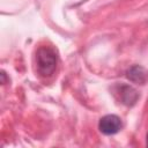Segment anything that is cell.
<instances>
[{"instance_id":"cell-2","label":"cell","mask_w":148,"mask_h":148,"mask_svg":"<svg viewBox=\"0 0 148 148\" xmlns=\"http://www.w3.org/2000/svg\"><path fill=\"white\" fill-rule=\"evenodd\" d=\"M98 128L103 134H106V135L116 134L121 128V120L116 114H106L101 118Z\"/></svg>"},{"instance_id":"cell-6","label":"cell","mask_w":148,"mask_h":148,"mask_svg":"<svg viewBox=\"0 0 148 148\" xmlns=\"http://www.w3.org/2000/svg\"><path fill=\"white\" fill-rule=\"evenodd\" d=\"M146 145H147V147H148V134H147V142H146Z\"/></svg>"},{"instance_id":"cell-1","label":"cell","mask_w":148,"mask_h":148,"mask_svg":"<svg viewBox=\"0 0 148 148\" xmlns=\"http://www.w3.org/2000/svg\"><path fill=\"white\" fill-rule=\"evenodd\" d=\"M36 60H37V69L38 73L46 77L51 76L57 67V54L53 49L49 46H42L37 50L36 54Z\"/></svg>"},{"instance_id":"cell-4","label":"cell","mask_w":148,"mask_h":148,"mask_svg":"<svg viewBox=\"0 0 148 148\" xmlns=\"http://www.w3.org/2000/svg\"><path fill=\"white\" fill-rule=\"evenodd\" d=\"M126 74H127V77H128L132 82L142 84V83L146 81V71H145L143 67H141V66H139V65L132 66V67L127 71Z\"/></svg>"},{"instance_id":"cell-3","label":"cell","mask_w":148,"mask_h":148,"mask_svg":"<svg viewBox=\"0 0 148 148\" xmlns=\"http://www.w3.org/2000/svg\"><path fill=\"white\" fill-rule=\"evenodd\" d=\"M120 97H121V101H123L124 104L133 105L138 101L139 94L134 88H132L130 86H121V88H120Z\"/></svg>"},{"instance_id":"cell-5","label":"cell","mask_w":148,"mask_h":148,"mask_svg":"<svg viewBox=\"0 0 148 148\" xmlns=\"http://www.w3.org/2000/svg\"><path fill=\"white\" fill-rule=\"evenodd\" d=\"M1 83L2 84H5L6 83V74H5V72H1Z\"/></svg>"}]
</instances>
